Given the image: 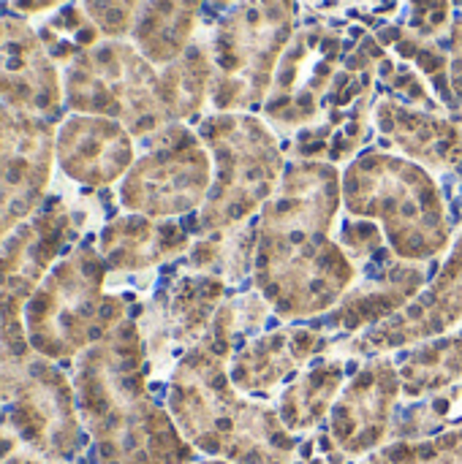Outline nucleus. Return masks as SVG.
Listing matches in <instances>:
<instances>
[{"mask_svg": "<svg viewBox=\"0 0 462 464\" xmlns=\"http://www.w3.org/2000/svg\"><path fill=\"white\" fill-rule=\"evenodd\" d=\"M90 264L84 253H74L57 266L38 291H33L25 310L27 337L44 356H63L84 345V315L90 307H76V299L90 296Z\"/></svg>", "mask_w": 462, "mask_h": 464, "instance_id": "f257e3e1", "label": "nucleus"}]
</instances>
